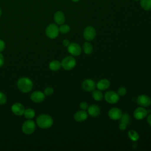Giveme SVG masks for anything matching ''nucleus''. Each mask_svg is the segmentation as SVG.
Here are the masks:
<instances>
[{
    "label": "nucleus",
    "instance_id": "obj_14",
    "mask_svg": "<svg viewBox=\"0 0 151 151\" xmlns=\"http://www.w3.org/2000/svg\"><path fill=\"white\" fill-rule=\"evenodd\" d=\"M147 114V111L142 107H137L134 111V117L137 120H142L144 119Z\"/></svg>",
    "mask_w": 151,
    "mask_h": 151
},
{
    "label": "nucleus",
    "instance_id": "obj_32",
    "mask_svg": "<svg viewBox=\"0 0 151 151\" xmlns=\"http://www.w3.org/2000/svg\"><path fill=\"white\" fill-rule=\"evenodd\" d=\"M4 62H5V60H4V55L1 52H0V67L3 66V65L4 64Z\"/></svg>",
    "mask_w": 151,
    "mask_h": 151
},
{
    "label": "nucleus",
    "instance_id": "obj_18",
    "mask_svg": "<svg viewBox=\"0 0 151 151\" xmlns=\"http://www.w3.org/2000/svg\"><path fill=\"white\" fill-rule=\"evenodd\" d=\"M110 85V83L107 79H101L97 83V87L100 90H104L107 89Z\"/></svg>",
    "mask_w": 151,
    "mask_h": 151
},
{
    "label": "nucleus",
    "instance_id": "obj_21",
    "mask_svg": "<svg viewBox=\"0 0 151 151\" xmlns=\"http://www.w3.org/2000/svg\"><path fill=\"white\" fill-rule=\"evenodd\" d=\"M140 4L143 9L146 11L151 10V0H140Z\"/></svg>",
    "mask_w": 151,
    "mask_h": 151
},
{
    "label": "nucleus",
    "instance_id": "obj_17",
    "mask_svg": "<svg viewBox=\"0 0 151 151\" xmlns=\"http://www.w3.org/2000/svg\"><path fill=\"white\" fill-rule=\"evenodd\" d=\"M88 113L92 117H96L100 113V109L99 107L95 104L90 106L88 108Z\"/></svg>",
    "mask_w": 151,
    "mask_h": 151
},
{
    "label": "nucleus",
    "instance_id": "obj_6",
    "mask_svg": "<svg viewBox=\"0 0 151 151\" xmlns=\"http://www.w3.org/2000/svg\"><path fill=\"white\" fill-rule=\"evenodd\" d=\"M96 35V31L92 26H87L85 28L83 31L84 38L88 41H92L94 39Z\"/></svg>",
    "mask_w": 151,
    "mask_h": 151
},
{
    "label": "nucleus",
    "instance_id": "obj_23",
    "mask_svg": "<svg viewBox=\"0 0 151 151\" xmlns=\"http://www.w3.org/2000/svg\"><path fill=\"white\" fill-rule=\"evenodd\" d=\"M92 96L96 101H100L103 99V94L100 90H94L92 93Z\"/></svg>",
    "mask_w": 151,
    "mask_h": 151
},
{
    "label": "nucleus",
    "instance_id": "obj_24",
    "mask_svg": "<svg viewBox=\"0 0 151 151\" xmlns=\"http://www.w3.org/2000/svg\"><path fill=\"white\" fill-rule=\"evenodd\" d=\"M128 136H129V138L132 141H134V142L137 141L139 139V134L136 131H134L133 130H131L129 131Z\"/></svg>",
    "mask_w": 151,
    "mask_h": 151
},
{
    "label": "nucleus",
    "instance_id": "obj_4",
    "mask_svg": "<svg viewBox=\"0 0 151 151\" xmlns=\"http://www.w3.org/2000/svg\"><path fill=\"white\" fill-rule=\"evenodd\" d=\"M45 32L47 37L51 39H54L58 35L59 28L56 24L51 23L47 27Z\"/></svg>",
    "mask_w": 151,
    "mask_h": 151
},
{
    "label": "nucleus",
    "instance_id": "obj_27",
    "mask_svg": "<svg viewBox=\"0 0 151 151\" xmlns=\"http://www.w3.org/2000/svg\"><path fill=\"white\" fill-rule=\"evenodd\" d=\"M7 101V97L5 93L0 91V105H3L6 103Z\"/></svg>",
    "mask_w": 151,
    "mask_h": 151
},
{
    "label": "nucleus",
    "instance_id": "obj_26",
    "mask_svg": "<svg viewBox=\"0 0 151 151\" xmlns=\"http://www.w3.org/2000/svg\"><path fill=\"white\" fill-rule=\"evenodd\" d=\"M130 120V117L129 116L127 113H124L122 115L120 119V122L121 123H124L126 124H127L129 122Z\"/></svg>",
    "mask_w": 151,
    "mask_h": 151
},
{
    "label": "nucleus",
    "instance_id": "obj_1",
    "mask_svg": "<svg viewBox=\"0 0 151 151\" xmlns=\"http://www.w3.org/2000/svg\"><path fill=\"white\" fill-rule=\"evenodd\" d=\"M18 88L22 93H27L31 91L33 88V82L32 80L26 77L19 78L17 83Z\"/></svg>",
    "mask_w": 151,
    "mask_h": 151
},
{
    "label": "nucleus",
    "instance_id": "obj_10",
    "mask_svg": "<svg viewBox=\"0 0 151 151\" xmlns=\"http://www.w3.org/2000/svg\"><path fill=\"white\" fill-rule=\"evenodd\" d=\"M12 112L16 116H22L24 114L25 107L24 105L20 103H15L11 106Z\"/></svg>",
    "mask_w": 151,
    "mask_h": 151
},
{
    "label": "nucleus",
    "instance_id": "obj_38",
    "mask_svg": "<svg viewBox=\"0 0 151 151\" xmlns=\"http://www.w3.org/2000/svg\"><path fill=\"white\" fill-rule=\"evenodd\" d=\"M134 1H139V0H134Z\"/></svg>",
    "mask_w": 151,
    "mask_h": 151
},
{
    "label": "nucleus",
    "instance_id": "obj_13",
    "mask_svg": "<svg viewBox=\"0 0 151 151\" xmlns=\"http://www.w3.org/2000/svg\"><path fill=\"white\" fill-rule=\"evenodd\" d=\"M109 117L114 120H119L122 115V111L117 107H114L111 109L108 113Z\"/></svg>",
    "mask_w": 151,
    "mask_h": 151
},
{
    "label": "nucleus",
    "instance_id": "obj_20",
    "mask_svg": "<svg viewBox=\"0 0 151 151\" xmlns=\"http://www.w3.org/2000/svg\"><path fill=\"white\" fill-rule=\"evenodd\" d=\"M23 115L27 119H32L35 116V112L33 109L28 108L25 109Z\"/></svg>",
    "mask_w": 151,
    "mask_h": 151
},
{
    "label": "nucleus",
    "instance_id": "obj_3",
    "mask_svg": "<svg viewBox=\"0 0 151 151\" xmlns=\"http://www.w3.org/2000/svg\"><path fill=\"white\" fill-rule=\"evenodd\" d=\"M35 129L36 123L32 119H27L22 125V131L27 135L32 134L35 132Z\"/></svg>",
    "mask_w": 151,
    "mask_h": 151
},
{
    "label": "nucleus",
    "instance_id": "obj_22",
    "mask_svg": "<svg viewBox=\"0 0 151 151\" xmlns=\"http://www.w3.org/2000/svg\"><path fill=\"white\" fill-rule=\"evenodd\" d=\"M83 50H84V52L86 54H91L92 52H93V50L92 44H90V42H84V44L83 45Z\"/></svg>",
    "mask_w": 151,
    "mask_h": 151
},
{
    "label": "nucleus",
    "instance_id": "obj_15",
    "mask_svg": "<svg viewBox=\"0 0 151 151\" xmlns=\"http://www.w3.org/2000/svg\"><path fill=\"white\" fill-rule=\"evenodd\" d=\"M54 19L57 24L62 25L64 23L65 20V15L62 11H58L55 12V13L54 14Z\"/></svg>",
    "mask_w": 151,
    "mask_h": 151
},
{
    "label": "nucleus",
    "instance_id": "obj_7",
    "mask_svg": "<svg viewBox=\"0 0 151 151\" xmlns=\"http://www.w3.org/2000/svg\"><path fill=\"white\" fill-rule=\"evenodd\" d=\"M106 101L110 104L116 103L119 100V95L114 91H108L104 94Z\"/></svg>",
    "mask_w": 151,
    "mask_h": 151
},
{
    "label": "nucleus",
    "instance_id": "obj_34",
    "mask_svg": "<svg viewBox=\"0 0 151 151\" xmlns=\"http://www.w3.org/2000/svg\"><path fill=\"white\" fill-rule=\"evenodd\" d=\"M70 44V43L69 40H67V39H65V40H64L63 41V45L65 46V47H68Z\"/></svg>",
    "mask_w": 151,
    "mask_h": 151
},
{
    "label": "nucleus",
    "instance_id": "obj_5",
    "mask_svg": "<svg viewBox=\"0 0 151 151\" xmlns=\"http://www.w3.org/2000/svg\"><path fill=\"white\" fill-rule=\"evenodd\" d=\"M61 67L65 70L73 69L76 64V61L73 57L67 56L61 61Z\"/></svg>",
    "mask_w": 151,
    "mask_h": 151
},
{
    "label": "nucleus",
    "instance_id": "obj_31",
    "mask_svg": "<svg viewBox=\"0 0 151 151\" xmlns=\"http://www.w3.org/2000/svg\"><path fill=\"white\" fill-rule=\"evenodd\" d=\"M5 48V43L4 41L0 40V52L3 51Z\"/></svg>",
    "mask_w": 151,
    "mask_h": 151
},
{
    "label": "nucleus",
    "instance_id": "obj_33",
    "mask_svg": "<svg viewBox=\"0 0 151 151\" xmlns=\"http://www.w3.org/2000/svg\"><path fill=\"white\" fill-rule=\"evenodd\" d=\"M127 124H125V123H121V122H120V124H119V129L120 130H124V129H126V127H127Z\"/></svg>",
    "mask_w": 151,
    "mask_h": 151
},
{
    "label": "nucleus",
    "instance_id": "obj_11",
    "mask_svg": "<svg viewBox=\"0 0 151 151\" xmlns=\"http://www.w3.org/2000/svg\"><path fill=\"white\" fill-rule=\"evenodd\" d=\"M96 84L91 79H86L82 83V88L86 91H92L95 90Z\"/></svg>",
    "mask_w": 151,
    "mask_h": 151
},
{
    "label": "nucleus",
    "instance_id": "obj_16",
    "mask_svg": "<svg viewBox=\"0 0 151 151\" xmlns=\"http://www.w3.org/2000/svg\"><path fill=\"white\" fill-rule=\"evenodd\" d=\"M87 117H88L87 113L84 110L77 111L74 114V120L76 121H77V122H83V121H84V120H86L87 119Z\"/></svg>",
    "mask_w": 151,
    "mask_h": 151
},
{
    "label": "nucleus",
    "instance_id": "obj_9",
    "mask_svg": "<svg viewBox=\"0 0 151 151\" xmlns=\"http://www.w3.org/2000/svg\"><path fill=\"white\" fill-rule=\"evenodd\" d=\"M45 98V95L44 92L41 91H35L31 94L30 99L31 101L36 103H40L42 102Z\"/></svg>",
    "mask_w": 151,
    "mask_h": 151
},
{
    "label": "nucleus",
    "instance_id": "obj_30",
    "mask_svg": "<svg viewBox=\"0 0 151 151\" xmlns=\"http://www.w3.org/2000/svg\"><path fill=\"white\" fill-rule=\"evenodd\" d=\"M80 109H81L82 110H86V109H87L88 108V104L87 102L86 101H83L80 103Z\"/></svg>",
    "mask_w": 151,
    "mask_h": 151
},
{
    "label": "nucleus",
    "instance_id": "obj_37",
    "mask_svg": "<svg viewBox=\"0 0 151 151\" xmlns=\"http://www.w3.org/2000/svg\"><path fill=\"white\" fill-rule=\"evenodd\" d=\"M1 15H2V11H1V9L0 8V18L1 17Z\"/></svg>",
    "mask_w": 151,
    "mask_h": 151
},
{
    "label": "nucleus",
    "instance_id": "obj_25",
    "mask_svg": "<svg viewBox=\"0 0 151 151\" xmlns=\"http://www.w3.org/2000/svg\"><path fill=\"white\" fill-rule=\"evenodd\" d=\"M70 31V27L67 24H62L59 27V32L63 34H67Z\"/></svg>",
    "mask_w": 151,
    "mask_h": 151
},
{
    "label": "nucleus",
    "instance_id": "obj_19",
    "mask_svg": "<svg viewBox=\"0 0 151 151\" xmlns=\"http://www.w3.org/2000/svg\"><path fill=\"white\" fill-rule=\"evenodd\" d=\"M61 67V64L58 60H52L49 63V68L53 71H57Z\"/></svg>",
    "mask_w": 151,
    "mask_h": 151
},
{
    "label": "nucleus",
    "instance_id": "obj_29",
    "mask_svg": "<svg viewBox=\"0 0 151 151\" xmlns=\"http://www.w3.org/2000/svg\"><path fill=\"white\" fill-rule=\"evenodd\" d=\"M126 93V89L124 87H120L117 90V94L120 96H123Z\"/></svg>",
    "mask_w": 151,
    "mask_h": 151
},
{
    "label": "nucleus",
    "instance_id": "obj_36",
    "mask_svg": "<svg viewBox=\"0 0 151 151\" xmlns=\"http://www.w3.org/2000/svg\"><path fill=\"white\" fill-rule=\"evenodd\" d=\"M73 2H78L80 0H72Z\"/></svg>",
    "mask_w": 151,
    "mask_h": 151
},
{
    "label": "nucleus",
    "instance_id": "obj_8",
    "mask_svg": "<svg viewBox=\"0 0 151 151\" xmlns=\"http://www.w3.org/2000/svg\"><path fill=\"white\" fill-rule=\"evenodd\" d=\"M68 52L73 56H78L81 52V48L80 45L76 42H72L67 47Z\"/></svg>",
    "mask_w": 151,
    "mask_h": 151
},
{
    "label": "nucleus",
    "instance_id": "obj_35",
    "mask_svg": "<svg viewBox=\"0 0 151 151\" xmlns=\"http://www.w3.org/2000/svg\"><path fill=\"white\" fill-rule=\"evenodd\" d=\"M147 121L148 124H149L150 126H151V114H149V115L147 116Z\"/></svg>",
    "mask_w": 151,
    "mask_h": 151
},
{
    "label": "nucleus",
    "instance_id": "obj_12",
    "mask_svg": "<svg viewBox=\"0 0 151 151\" xmlns=\"http://www.w3.org/2000/svg\"><path fill=\"white\" fill-rule=\"evenodd\" d=\"M137 103L142 107H148L151 104V99L147 95L142 94L137 98Z\"/></svg>",
    "mask_w": 151,
    "mask_h": 151
},
{
    "label": "nucleus",
    "instance_id": "obj_2",
    "mask_svg": "<svg viewBox=\"0 0 151 151\" xmlns=\"http://www.w3.org/2000/svg\"><path fill=\"white\" fill-rule=\"evenodd\" d=\"M36 124L41 129H48L52 126L53 119L50 115L42 114L37 118Z\"/></svg>",
    "mask_w": 151,
    "mask_h": 151
},
{
    "label": "nucleus",
    "instance_id": "obj_28",
    "mask_svg": "<svg viewBox=\"0 0 151 151\" xmlns=\"http://www.w3.org/2000/svg\"><path fill=\"white\" fill-rule=\"evenodd\" d=\"M53 93H54V89L52 87H46L44 89V93L45 95V96H50L51 94H52Z\"/></svg>",
    "mask_w": 151,
    "mask_h": 151
}]
</instances>
